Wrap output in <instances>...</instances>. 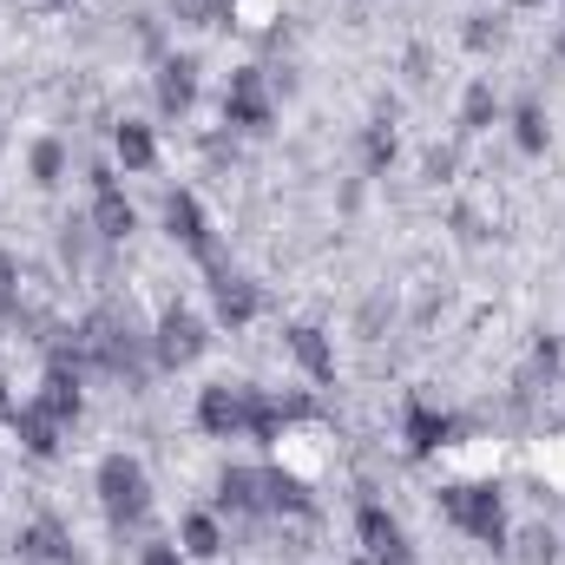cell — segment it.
<instances>
[{"label": "cell", "instance_id": "6da1fadb", "mask_svg": "<svg viewBox=\"0 0 565 565\" xmlns=\"http://www.w3.org/2000/svg\"><path fill=\"white\" fill-rule=\"evenodd\" d=\"M282 415H296V408H277V402H270L264 388H250V382H211V388L198 395V427L217 434V440H237V434L270 440L282 427Z\"/></svg>", "mask_w": 565, "mask_h": 565}, {"label": "cell", "instance_id": "7a4b0ae2", "mask_svg": "<svg viewBox=\"0 0 565 565\" xmlns=\"http://www.w3.org/2000/svg\"><path fill=\"white\" fill-rule=\"evenodd\" d=\"M440 513H447L467 540H480V546H500V540H507V507H500V493H493L487 480H454V487H440Z\"/></svg>", "mask_w": 565, "mask_h": 565}, {"label": "cell", "instance_id": "3957f363", "mask_svg": "<svg viewBox=\"0 0 565 565\" xmlns=\"http://www.w3.org/2000/svg\"><path fill=\"white\" fill-rule=\"evenodd\" d=\"M99 507H106L113 526H139L145 520L151 480H145V467L132 460V454H106V460H99Z\"/></svg>", "mask_w": 565, "mask_h": 565}, {"label": "cell", "instance_id": "277c9868", "mask_svg": "<svg viewBox=\"0 0 565 565\" xmlns=\"http://www.w3.org/2000/svg\"><path fill=\"white\" fill-rule=\"evenodd\" d=\"M270 86H264V73L257 66H244V73H231V93H224V126H237V132H270Z\"/></svg>", "mask_w": 565, "mask_h": 565}, {"label": "cell", "instance_id": "5b68a950", "mask_svg": "<svg viewBox=\"0 0 565 565\" xmlns=\"http://www.w3.org/2000/svg\"><path fill=\"white\" fill-rule=\"evenodd\" d=\"M204 342H211V335H204V322H198L191 309H164V316H158V335H151V355H158L164 369H191V362L204 355Z\"/></svg>", "mask_w": 565, "mask_h": 565}, {"label": "cell", "instance_id": "8992f818", "mask_svg": "<svg viewBox=\"0 0 565 565\" xmlns=\"http://www.w3.org/2000/svg\"><path fill=\"white\" fill-rule=\"evenodd\" d=\"M355 540H362V553L375 565H415L408 559V540H402V520L388 513V507H375V500H362V513H355Z\"/></svg>", "mask_w": 565, "mask_h": 565}, {"label": "cell", "instance_id": "52a82bcc", "mask_svg": "<svg viewBox=\"0 0 565 565\" xmlns=\"http://www.w3.org/2000/svg\"><path fill=\"white\" fill-rule=\"evenodd\" d=\"M164 231H171L184 250H198L204 264L217 257V244H211V217H204V204H198L191 191H171V198H164Z\"/></svg>", "mask_w": 565, "mask_h": 565}, {"label": "cell", "instance_id": "ba28073f", "mask_svg": "<svg viewBox=\"0 0 565 565\" xmlns=\"http://www.w3.org/2000/svg\"><path fill=\"white\" fill-rule=\"evenodd\" d=\"M402 440H408V454H415V460H427V454H440V447L454 440V415H440L434 402L415 395V402L402 408Z\"/></svg>", "mask_w": 565, "mask_h": 565}, {"label": "cell", "instance_id": "9c48e42d", "mask_svg": "<svg viewBox=\"0 0 565 565\" xmlns=\"http://www.w3.org/2000/svg\"><path fill=\"white\" fill-rule=\"evenodd\" d=\"M13 553H20V565H79V553H73V540H66L60 520H33V526H20Z\"/></svg>", "mask_w": 565, "mask_h": 565}, {"label": "cell", "instance_id": "30bf717a", "mask_svg": "<svg viewBox=\"0 0 565 565\" xmlns=\"http://www.w3.org/2000/svg\"><path fill=\"white\" fill-rule=\"evenodd\" d=\"M93 224H99V237H132L139 231V211L126 204V191L113 184V171H93Z\"/></svg>", "mask_w": 565, "mask_h": 565}, {"label": "cell", "instance_id": "8fae6325", "mask_svg": "<svg viewBox=\"0 0 565 565\" xmlns=\"http://www.w3.org/2000/svg\"><path fill=\"white\" fill-rule=\"evenodd\" d=\"M211 302H217V322L244 329V322H257V309H264V289H257L250 277H231V270H217V282H211Z\"/></svg>", "mask_w": 565, "mask_h": 565}, {"label": "cell", "instance_id": "7c38bea8", "mask_svg": "<svg viewBox=\"0 0 565 565\" xmlns=\"http://www.w3.org/2000/svg\"><path fill=\"white\" fill-rule=\"evenodd\" d=\"M282 342H289V355L302 362V375H309V382H335V349H329V335H322L316 322H289V329H282Z\"/></svg>", "mask_w": 565, "mask_h": 565}, {"label": "cell", "instance_id": "4fadbf2b", "mask_svg": "<svg viewBox=\"0 0 565 565\" xmlns=\"http://www.w3.org/2000/svg\"><path fill=\"white\" fill-rule=\"evenodd\" d=\"M60 427H66V422H53L40 402L13 408V434H20V447H26V454H40V460H53V454H60Z\"/></svg>", "mask_w": 565, "mask_h": 565}, {"label": "cell", "instance_id": "5bb4252c", "mask_svg": "<svg viewBox=\"0 0 565 565\" xmlns=\"http://www.w3.org/2000/svg\"><path fill=\"white\" fill-rule=\"evenodd\" d=\"M33 402H40L53 422H79V408H86V402H79V375H66V362H53V369H46V382H40V395H33Z\"/></svg>", "mask_w": 565, "mask_h": 565}, {"label": "cell", "instance_id": "9a60e30c", "mask_svg": "<svg viewBox=\"0 0 565 565\" xmlns=\"http://www.w3.org/2000/svg\"><path fill=\"white\" fill-rule=\"evenodd\" d=\"M217 507H224V513H264V480H257V467H231V473L217 480Z\"/></svg>", "mask_w": 565, "mask_h": 565}, {"label": "cell", "instance_id": "2e32d148", "mask_svg": "<svg viewBox=\"0 0 565 565\" xmlns=\"http://www.w3.org/2000/svg\"><path fill=\"white\" fill-rule=\"evenodd\" d=\"M257 480H264V513H309V487H302L296 473L257 467Z\"/></svg>", "mask_w": 565, "mask_h": 565}, {"label": "cell", "instance_id": "e0dca14e", "mask_svg": "<svg viewBox=\"0 0 565 565\" xmlns=\"http://www.w3.org/2000/svg\"><path fill=\"white\" fill-rule=\"evenodd\" d=\"M191 99H198V66H191V60H171V66L158 73V106H164V113H184Z\"/></svg>", "mask_w": 565, "mask_h": 565}, {"label": "cell", "instance_id": "ac0fdd59", "mask_svg": "<svg viewBox=\"0 0 565 565\" xmlns=\"http://www.w3.org/2000/svg\"><path fill=\"white\" fill-rule=\"evenodd\" d=\"M184 559H217L224 553V526H217V513H184Z\"/></svg>", "mask_w": 565, "mask_h": 565}, {"label": "cell", "instance_id": "d6986e66", "mask_svg": "<svg viewBox=\"0 0 565 565\" xmlns=\"http://www.w3.org/2000/svg\"><path fill=\"white\" fill-rule=\"evenodd\" d=\"M113 151H119L126 171H151V164H158V139H151V126H132V119L113 132Z\"/></svg>", "mask_w": 565, "mask_h": 565}, {"label": "cell", "instance_id": "ffe728a7", "mask_svg": "<svg viewBox=\"0 0 565 565\" xmlns=\"http://www.w3.org/2000/svg\"><path fill=\"white\" fill-rule=\"evenodd\" d=\"M493 119H500V99H493L487 79H473V86H467V106H460V126H467V132H487Z\"/></svg>", "mask_w": 565, "mask_h": 565}, {"label": "cell", "instance_id": "44dd1931", "mask_svg": "<svg viewBox=\"0 0 565 565\" xmlns=\"http://www.w3.org/2000/svg\"><path fill=\"white\" fill-rule=\"evenodd\" d=\"M513 139H520V151H546V139H553L546 132V113L540 106H520L513 113Z\"/></svg>", "mask_w": 565, "mask_h": 565}, {"label": "cell", "instance_id": "7402d4cb", "mask_svg": "<svg viewBox=\"0 0 565 565\" xmlns=\"http://www.w3.org/2000/svg\"><path fill=\"white\" fill-rule=\"evenodd\" d=\"M553 559H559V533H546V526L520 533V565H553Z\"/></svg>", "mask_w": 565, "mask_h": 565}, {"label": "cell", "instance_id": "603a6c76", "mask_svg": "<svg viewBox=\"0 0 565 565\" xmlns=\"http://www.w3.org/2000/svg\"><path fill=\"white\" fill-rule=\"evenodd\" d=\"M60 171H66V151L53 139H40L33 145V184H60Z\"/></svg>", "mask_w": 565, "mask_h": 565}, {"label": "cell", "instance_id": "cb8c5ba5", "mask_svg": "<svg viewBox=\"0 0 565 565\" xmlns=\"http://www.w3.org/2000/svg\"><path fill=\"white\" fill-rule=\"evenodd\" d=\"M388 158H395V132H382V126H375V132H369V164L382 171Z\"/></svg>", "mask_w": 565, "mask_h": 565}, {"label": "cell", "instance_id": "d4e9b609", "mask_svg": "<svg viewBox=\"0 0 565 565\" xmlns=\"http://www.w3.org/2000/svg\"><path fill=\"white\" fill-rule=\"evenodd\" d=\"M139 565H184V546H145Z\"/></svg>", "mask_w": 565, "mask_h": 565}, {"label": "cell", "instance_id": "484cf974", "mask_svg": "<svg viewBox=\"0 0 565 565\" xmlns=\"http://www.w3.org/2000/svg\"><path fill=\"white\" fill-rule=\"evenodd\" d=\"M53 7H60V0H53Z\"/></svg>", "mask_w": 565, "mask_h": 565}]
</instances>
